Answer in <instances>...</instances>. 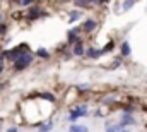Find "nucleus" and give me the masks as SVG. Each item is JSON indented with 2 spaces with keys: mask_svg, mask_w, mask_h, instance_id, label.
Here are the masks:
<instances>
[{
  "mask_svg": "<svg viewBox=\"0 0 147 132\" xmlns=\"http://www.w3.org/2000/svg\"><path fill=\"white\" fill-rule=\"evenodd\" d=\"M33 64V55L29 53V52H26V53H22L16 62H14V67L17 69V70H24L26 67H29Z\"/></svg>",
  "mask_w": 147,
  "mask_h": 132,
  "instance_id": "nucleus-1",
  "label": "nucleus"
},
{
  "mask_svg": "<svg viewBox=\"0 0 147 132\" xmlns=\"http://www.w3.org/2000/svg\"><path fill=\"white\" fill-rule=\"evenodd\" d=\"M86 113H87V106H86V105H80V106L74 108L72 112L69 113V120H70L72 124H75V120H77V118H80V117H84Z\"/></svg>",
  "mask_w": 147,
  "mask_h": 132,
  "instance_id": "nucleus-2",
  "label": "nucleus"
},
{
  "mask_svg": "<svg viewBox=\"0 0 147 132\" xmlns=\"http://www.w3.org/2000/svg\"><path fill=\"white\" fill-rule=\"evenodd\" d=\"M135 124V118L130 115V113H125L123 117H121V122H120V127L123 129V127H127V125H134Z\"/></svg>",
  "mask_w": 147,
  "mask_h": 132,
  "instance_id": "nucleus-3",
  "label": "nucleus"
},
{
  "mask_svg": "<svg viewBox=\"0 0 147 132\" xmlns=\"http://www.w3.org/2000/svg\"><path fill=\"white\" fill-rule=\"evenodd\" d=\"M96 26H98V24H96V21H94V19H87V21L84 22L82 29H84L86 33H91V31H94V29H96Z\"/></svg>",
  "mask_w": 147,
  "mask_h": 132,
  "instance_id": "nucleus-4",
  "label": "nucleus"
},
{
  "mask_svg": "<svg viewBox=\"0 0 147 132\" xmlns=\"http://www.w3.org/2000/svg\"><path fill=\"white\" fill-rule=\"evenodd\" d=\"M39 16H43V12H41L38 7H33V9H29V12H28V19H31V21L38 19Z\"/></svg>",
  "mask_w": 147,
  "mask_h": 132,
  "instance_id": "nucleus-5",
  "label": "nucleus"
},
{
  "mask_svg": "<svg viewBox=\"0 0 147 132\" xmlns=\"http://www.w3.org/2000/svg\"><path fill=\"white\" fill-rule=\"evenodd\" d=\"M80 31V28H74V29H70L69 31V43L72 45V43H77V39H79V36H77V33Z\"/></svg>",
  "mask_w": 147,
  "mask_h": 132,
  "instance_id": "nucleus-6",
  "label": "nucleus"
},
{
  "mask_svg": "<svg viewBox=\"0 0 147 132\" xmlns=\"http://www.w3.org/2000/svg\"><path fill=\"white\" fill-rule=\"evenodd\" d=\"M86 53H87V57H89V59H98V57H101V55H103V52H101V50H94V48H87V52H86Z\"/></svg>",
  "mask_w": 147,
  "mask_h": 132,
  "instance_id": "nucleus-7",
  "label": "nucleus"
},
{
  "mask_svg": "<svg viewBox=\"0 0 147 132\" xmlns=\"http://www.w3.org/2000/svg\"><path fill=\"white\" fill-rule=\"evenodd\" d=\"M84 53H86V50H84L82 43H75V45H74V55L80 57V55H84Z\"/></svg>",
  "mask_w": 147,
  "mask_h": 132,
  "instance_id": "nucleus-8",
  "label": "nucleus"
},
{
  "mask_svg": "<svg viewBox=\"0 0 147 132\" xmlns=\"http://www.w3.org/2000/svg\"><path fill=\"white\" fill-rule=\"evenodd\" d=\"M130 53H132L130 43H128V41H123V43H121V55H123V57H128Z\"/></svg>",
  "mask_w": 147,
  "mask_h": 132,
  "instance_id": "nucleus-9",
  "label": "nucleus"
},
{
  "mask_svg": "<svg viewBox=\"0 0 147 132\" xmlns=\"http://www.w3.org/2000/svg\"><path fill=\"white\" fill-rule=\"evenodd\" d=\"M69 132H89V129H87V127H84V125L72 124V125H70V129H69Z\"/></svg>",
  "mask_w": 147,
  "mask_h": 132,
  "instance_id": "nucleus-10",
  "label": "nucleus"
},
{
  "mask_svg": "<svg viewBox=\"0 0 147 132\" xmlns=\"http://www.w3.org/2000/svg\"><path fill=\"white\" fill-rule=\"evenodd\" d=\"M51 129H53V124H51V122H48V124L41 125V127H39V131H36V132H50Z\"/></svg>",
  "mask_w": 147,
  "mask_h": 132,
  "instance_id": "nucleus-11",
  "label": "nucleus"
},
{
  "mask_svg": "<svg viewBox=\"0 0 147 132\" xmlns=\"http://www.w3.org/2000/svg\"><path fill=\"white\" fill-rule=\"evenodd\" d=\"M38 57H41V59H50V53H48L45 48H39V50H38Z\"/></svg>",
  "mask_w": 147,
  "mask_h": 132,
  "instance_id": "nucleus-12",
  "label": "nucleus"
},
{
  "mask_svg": "<svg viewBox=\"0 0 147 132\" xmlns=\"http://www.w3.org/2000/svg\"><path fill=\"white\" fill-rule=\"evenodd\" d=\"M39 96H41V98H45V99H48V101H51V103L55 101V96H53L51 93H41Z\"/></svg>",
  "mask_w": 147,
  "mask_h": 132,
  "instance_id": "nucleus-13",
  "label": "nucleus"
},
{
  "mask_svg": "<svg viewBox=\"0 0 147 132\" xmlns=\"http://www.w3.org/2000/svg\"><path fill=\"white\" fill-rule=\"evenodd\" d=\"M79 17H80V12H77V10H75V12H72V14H70V22H75Z\"/></svg>",
  "mask_w": 147,
  "mask_h": 132,
  "instance_id": "nucleus-14",
  "label": "nucleus"
},
{
  "mask_svg": "<svg viewBox=\"0 0 147 132\" xmlns=\"http://www.w3.org/2000/svg\"><path fill=\"white\" fill-rule=\"evenodd\" d=\"M134 3H135V0H127V2L123 3V10H127V9H130V7H132Z\"/></svg>",
  "mask_w": 147,
  "mask_h": 132,
  "instance_id": "nucleus-15",
  "label": "nucleus"
},
{
  "mask_svg": "<svg viewBox=\"0 0 147 132\" xmlns=\"http://www.w3.org/2000/svg\"><path fill=\"white\" fill-rule=\"evenodd\" d=\"M111 48H113V43H108V45H106V46H105V48H103L101 52H103V53H106V52H110Z\"/></svg>",
  "mask_w": 147,
  "mask_h": 132,
  "instance_id": "nucleus-16",
  "label": "nucleus"
},
{
  "mask_svg": "<svg viewBox=\"0 0 147 132\" xmlns=\"http://www.w3.org/2000/svg\"><path fill=\"white\" fill-rule=\"evenodd\" d=\"M79 89H80V91H89V89H91V86H87V84H80V86H79Z\"/></svg>",
  "mask_w": 147,
  "mask_h": 132,
  "instance_id": "nucleus-17",
  "label": "nucleus"
},
{
  "mask_svg": "<svg viewBox=\"0 0 147 132\" xmlns=\"http://www.w3.org/2000/svg\"><path fill=\"white\" fill-rule=\"evenodd\" d=\"M115 132H128V131H125V129H121V127L118 125V127H115Z\"/></svg>",
  "mask_w": 147,
  "mask_h": 132,
  "instance_id": "nucleus-18",
  "label": "nucleus"
},
{
  "mask_svg": "<svg viewBox=\"0 0 147 132\" xmlns=\"http://www.w3.org/2000/svg\"><path fill=\"white\" fill-rule=\"evenodd\" d=\"M33 2H34V0H24L22 5H29V3H33Z\"/></svg>",
  "mask_w": 147,
  "mask_h": 132,
  "instance_id": "nucleus-19",
  "label": "nucleus"
},
{
  "mask_svg": "<svg viewBox=\"0 0 147 132\" xmlns=\"http://www.w3.org/2000/svg\"><path fill=\"white\" fill-rule=\"evenodd\" d=\"M106 2H108V0H96V3H99V5H101V3H106Z\"/></svg>",
  "mask_w": 147,
  "mask_h": 132,
  "instance_id": "nucleus-20",
  "label": "nucleus"
},
{
  "mask_svg": "<svg viewBox=\"0 0 147 132\" xmlns=\"http://www.w3.org/2000/svg\"><path fill=\"white\" fill-rule=\"evenodd\" d=\"M106 132H115V127H110V125H108V129H106Z\"/></svg>",
  "mask_w": 147,
  "mask_h": 132,
  "instance_id": "nucleus-21",
  "label": "nucleus"
},
{
  "mask_svg": "<svg viewBox=\"0 0 147 132\" xmlns=\"http://www.w3.org/2000/svg\"><path fill=\"white\" fill-rule=\"evenodd\" d=\"M7 132H19V131H17V129H14V127H12V129H9V131H7Z\"/></svg>",
  "mask_w": 147,
  "mask_h": 132,
  "instance_id": "nucleus-22",
  "label": "nucleus"
},
{
  "mask_svg": "<svg viewBox=\"0 0 147 132\" xmlns=\"http://www.w3.org/2000/svg\"><path fill=\"white\" fill-rule=\"evenodd\" d=\"M14 2H16V3H22L24 0H14Z\"/></svg>",
  "mask_w": 147,
  "mask_h": 132,
  "instance_id": "nucleus-23",
  "label": "nucleus"
},
{
  "mask_svg": "<svg viewBox=\"0 0 147 132\" xmlns=\"http://www.w3.org/2000/svg\"><path fill=\"white\" fill-rule=\"evenodd\" d=\"M2 21H3V16H2V14H0V22H2Z\"/></svg>",
  "mask_w": 147,
  "mask_h": 132,
  "instance_id": "nucleus-24",
  "label": "nucleus"
},
{
  "mask_svg": "<svg viewBox=\"0 0 147 132\" xmlns=\"http://www.w3.org/2000/svg\"><path fill=\"white\" fill-rule=\"evenodd\" d=\"M2 70H3V69H2V65H0V74H2Z\"/></svg>",
  "mask_w": 147,
  "mask_h": 132,
  "instance_id": "nucleus-25",
  "label": "nucleus"
}]
</instances>
